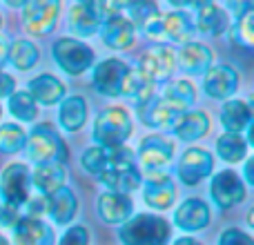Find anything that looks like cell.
<instances>
[{"label": "cell", "instance_id": "6da1fadb", "mask_svg": "<svg viewBox=\"0 0 254 245\" xmlns=\"http://www.w3.org/2000/svg\"><path fill=\"white\" fill-rule=\"evenodd\" d=\"M172 237V225L163 216L143 214L129 216L119 228V239L123 245H167Z\"/></svg>", "mask_w": 254, "mask_h": 245}, {"label": "cell", "instance_id": "7a4b0ae2", "mask_svg": "<svg viewBox=\"0 0 254 245\" xmlns=\"http://www.w3.org/2000/svg\"><path fill=\"white\" fill-rule=\"evenodd\" d=\"M134 131V121L131 114L121 105H112L105 107L101 114L96 116L92 127V138L98 147H123L125 140L131 136Z\"/></svg>", "mask_w": 254, "mask_h": 245}, {"label": "cell", "instance_id": "3957f363", "mask_svg": "<svg viewBox=\"0 0 254 245\" xmlns=\"http://www.w3.org/2000/svg\"><path fill=\"white\" fill-rule=\"evenodd\" d=\"M25 152H27V158L31 163H36V165H47V163H61V165H65V161H67L65 140L47 122H40V125L31 127V131L27 134Z\"/></svg>", "mask_w": 254, "mask_h": 245}, {"label": "cell", "instance_id": "277c9868", "mask_svg": "<svg viewBox=\"0 0 254 245\" xmlns=\"http://www.w3.org/2000/svg\"><path fill=\"white\" fill-rule=\"evenodd\" d=\"M140 31L152 40H170V43L185 45L190 36L194 34V22L188 11L174 9V11H167V13H158Z\"/></svg>", "mask_w": 254, "mask_h": 245}, {"label": "cell", "instance_id": "5b68a950", "mask_svg": "<svg viewBox=\"0 0 254 245\" xmlns=\"http://www.w3.org/2000/svg\"><path fill=\"white\" fill-rule=\"evenodd\" d=\"M52 56L65 74L80 76L94 65V49L78 38H58L52 45Z\"/></svg>", "mask_w": 254, "mask_h": 245}, {"label": "cell", "instance_id": "8992f818", "mask_svg": "<svg viewBox=\"0 0 254 245\" xmlns=\"http://www.w3.org/2000/svg\"><path fill=\"white\" fill-rule=\"evenodd\" d=\"M0 196L2 203L20 210L31 196V172L25 163H9L0 174Z\"/></svg>", "mask_w": 254, "mask_h": 245}, {"label": "cell", "instance_id": "52a82bcc", "mask_svg": "<svg viewBox=\"0 0 254 245\" xmlns=\"http://www.w3.org/2000/svg\"><path fill=\"white\" fill-rule=\"evenodd\" d=\"M22 27L31 36H49L61 16V2L56 0H36L22 4Z\"/></svg>", "mask_w": 254, "mask_h": 245}, {"label": "cell", "instance_id": "ba28073f", "mask_svg": "<svg viewBox=\"0 0 254 245\" xmlns=\"http://www.w3.org/2000/svg\"><path fill=\"white\" fill-rule=\"evenodd\" d=\"M210 198L219 210H230L246 201V183L234 170H221L212 176Z\"/></svg>", "mask_w": 254, "mask_h": 245}, {"label": "cell", "instance_id": "9c48e42d", "mask_svg": "<svg viewBox=\"0 0 254 245\" xmlns=\"http://www.w3.org/2000/svg\"><path fill=\"white\" fill-rule=\"evenodd\" d=\"M212 172H214V156L207 149H201V147L185 149L181 154L179 163H176V176L188 187H194L201 181H205Z\"/></svg>", "mask_w": 254, "mask_h": 245}, {"label": "cell", "instance_id": "30bf717a", "mask_svg": "<svg viewBox=\"0 0 254 245\" xmlns=\"http://www.w3.org/2000/svg\"><path fill=\"white\" fill-rule=\"evenodd\" d=\"M136 69L145 76L152 85L156 83H167L170 76L176 69V54L165 45H156L149 52H145L143 56L136 61Z\"/></svg>", "mask_w": 254, "mask_h": 245}, {"label": "cell", "instance_id": "8fae6325", "mask_svg": "<svg viewBox=\"0 0 254 245\" xmlns=\"http://www.w3.org/2000/svg\"><path fill=\"white\" fill-rule=\"evenodd\" d=\"M129 65L123 62L121 58H105L94 67L92 74V85L98 94L103 96H121L123 94V85L127 78Z\"/></svg>", "mask_w": 254, "mask_h": 245}, {"label": "cell", "instance_id": "7c38bea8", "mask_svg": "<svg viewBox=\"0 0 254 245\" xmlns=\"http://www.w3.org/2000/svg\"><path fill=\"white\" fill-rule=\"evenodd\" d=\"M172 156H174V145L158 134L145 136L138 143V149H136V158L145 167L147 174L165 172L167 165L172 163Z\"/></svg>", "mask_w": 254, "mask_h": 245}, {"label": "cell", "instance_id": "4fadbf2b", "mask_svg": "<svg viewBox=\"0 0 254 245\" xmlns=\"http://www.w3.org/2000/svg\"><path fill=\"white\" fill-rule=\"evenodd\" d=\"M123 163H136L134 152L129 147H114V149H107V147H87L83 152V158H80V165H83L85 172L94 176H101L105 172H110L112 167L116 165H123Z\"/></svg>", "mask_w": 254, "mask_h": 245}, {"label": "cell", "instance_id": "5bb4252c", "mask_svg": "<svg viewBox=\"0 0 254 245\" xmlns=\"http://www.w3.org/2000/svg\"><path fill=\"white\" fill-rule=\"evenodd\" d=\"M98 31H101L103 43H105L110 49H116V52L129 49L136 40L134 22H131L123 11H116V13H112V16H107Z\"/></svg>", "mask_w": 254, "mask_h": 245}, {"label": "cell", "instance_id": "9a60e30c", "mask_svg": "<svg viewBox=\"0 0 254 245\" xmlns=\"http://www.w3.org/2000/svg\"><path fill=\"white\" fill-rule=\"evenodd\" d=\"M143 198L152 210H170L176 201L174 181L167 172H154L143 179Z\"/></svg>", "mask_w": 254, "mask_h": 245}, {"label": "cell", "instance_id": "2e32d148", "mask_svg": "<svg viewBox=\"0 0 254 245\" xmlns=\"http://www.w3.org/2000/svg\"><path fill=\"white\" fill-rule=\"evenodd\" d=\"M239 87V71L232 65H214L203 76V92L214 101H228Z\"/></svg>", "mask_w": 254, "mask_h": 245}, {"label": "cell", "instance_id": "e0dca14e", "mask_svg": "<svg viewBox=\"0 0 254 245\" xmlns=\"http://www.w3.org/2000/svg\"><path fill=\"white\" fill-rule=\"evenodd\" d=\"M54 241L52 225L36 216H20L11 228V245H54Z\"/></svg>", "mask_w": 254, "mask_h": 245}, {"label": "cell", "instance_id": "ac0fdd59", "mask_svg": "<svg viewBox=\"0 0 254 245\" xmlns=\"http://www.w3.org/2000/svg\"><path fill=\"white\" fill-rule=\"evenodd\" d=\"M194 29L203 36H221L230 29L232 20H230V13L225 11V7L216 2H198L194 7Z\"/></svg>", "mask_w": 254, "mask_h": 245}, {"label": "cell", "instance_id": "d6986e66", "mask_svg": "<svg viewBox=\"0 0 254 245\" xmlns=\"http://www.w3.org/2000/svg\"><path fill=\"white\" fill-rule=\"evenodd\" d=\"M212 221V210L201 198H185L174 210V225L183 232H198L205 230Z\"/></svg>", "mask_w": 254, "mask_h": 245}, {"label": "cell", "instance_id": "ffe728a7", "mask_svg": "<svg viewBox=\"0 0 254 245\" xmlns=\"http://www.w3.org/2000/svg\"><path fill=\"white\" fill-rule=\"evenodd\" d=\"M96 179H98V183L105 185L107 192H119V194H127V196L143 185V174H140L136 163L116 165L110 172H105V174L96 176Z\"/></svg>", "mask_w": 254, "mask_h": 245}, {"label": "cell", "instance_id": "44dd1931", "mask_svg": "<svg viewBox=\"0 0 254 245\" xmlns=\"http://www.w3.org/2000/svg\"><path fill=\"white\" fill-rule=\"evenodd\" d=\"M98 216L107 225H123L134 214V201L127 194L119 192H103L98 196Z\"/></svg>", "mask_w": 254, "mask_h": 245}, {"label": "cell", "instance_id": "7402d4cb", "mask_svg": "<svg viewBox=\"0 0 254 245\" xmlns=\"http://www.w3.org/2000/svg\"><path fill=\"white\" fill-rule=\"evenodd\" d=\"M136 112H138V119L143 121L145 125L156 127V129H172L174 122L179 121V116L185 114V112L176 110L174 105H170V103L161 96H154L149 103L136 107Z\"/></svg>", "mask_w": 254, "mask_h": 245}, {"label": "cell", "instance_id": "603a6c76", "mask_svg": "<svg viewBox=\"0 0 254 245\" xmlns=\"http://www.w3.org/2000/svg\"><path fill=\"white\" fill-rule=\"evenodd\" d=\"M103 25V13H101V2H76L69 9V29L76 36L85 38V36H92L101 29Z\"/></svg>", "mask_w": 254, "mask_h": 245}, {"label": "cell", "instance_id": "cb8c5ba5", "mask_svg": "<svg viewBox=\"0 0 254 245\" xmlns=\"http://www.w3.org/2000/svg\"><path fill=\"white\" fill-rule=\"evenodd\" d=\"M228 13H234L232 36L234 43L254 52V2H230Z\"/></svg>", "mask_w": 254, "mask_h": 245}, {"label": "cell", "instance_id": "d4e9b609", "mask_svg": "<svg viewBox=\"0 0 254 245\" xmlns=\"http://www.w3.org/2000/svg\"><path fill=\"white\" fill-rule=\"evenodd\" d=\"M27 92L36 101V105H58L67 94V87L54 74H38L27 83Z\"/></svg>", "mask_w": 254, "mask_h": 245}, {"label": "cell", "instance_id": "484cf974", "mask_svg": "<svg viewBox=\"0 0 254 245\" xmlns=\"http://www.w3.org/2000/svg\"><path fill=\"white\" fill-rule=\"evenodd\" d=\"M176 62L181 65V69H183L185 74L205 76V71L210 69L212 62H214V52L203 43H190L188 40V43L179 49V54H176Z\"/></svg>", "mask_w": 254, "mask_h": 245}, {"label": "cell", "instance_id": "4316f807", "mask_svg": "<svg viewBox=\"0 0 254 245\" xmlns=\"http://www.w3.org/2000/svg\"><path fill=\"white\" fill-rule=\"evenodd\" d=\"M45 214L52 216V221L56 225H69L74 221L76 212H78V198H76L74 189L71 187H63L58 192H54L52 196H45Z\"/></svg>", "mask_w": 254, "mask_h": 245}, {"label": "cell", "instance_id": "83f0119b", "mask_svg": "<svg viewBox=\"0 0 254 245\" xmlns=\"http://www.w3.org/2000/svg\"><path fill=\"white\" fill-rule=\"evenodd\" d=\"M67 172L61 163H47V165H36L31 172V187H36L38 196H52L54 192L65 187Z\"/></svg>", "mask_w": 254, "mask_h": 245}, {"label": "cell", "instance_id": "f1b7e54d", "mask_svg": "<svg viewBox=\"0 0 254 245\" xmlns=\"http://www.w3.org/2000/svg\"><path fill=\"white\" fill-rule=\"evenodd\" d=\"M174 136L183 143H194L210 131V116L205 112H185L172 127Z\"/></svg>", "mask_w": 254, "mask_h": 245}, {"label": "cell", "instance_id": "f546056e", "mask_svg": "<svg viewBox=\"0 0 254 245\" xmlns=\"http://www.w3.org/2000/svg\"><path fill=\"white\" fill-rule=\"evenodd\" d=\"M87 101L80 94L76 96H67L63 98L61 107H58V122L65 131H78L83 129L85 121H87Z\"/></svg>", "mask_w": 254, "mask_h": 245}, {"label": "cell", "instance_id": "4dcf8cb0", "mask_svg": "<svg viewBox=\"0 0 254 245\" xmlns=\"http://www.w3.org/2000/svg\"><path fill=\"white\" fill-rule=\"evenodd\" d=\"M40 61V49L36 47V43L27 38H16L9 43V54L7 62L18 71H29L36 67V62Z\"/></svg>", "mask_w": 254, "mask_h": 245}, {"label": "cell", "instance_id": "1f68e13d", "mask_svg": "<svg viewBox=\"0 0 254 245\" xmlns=\"http://www.w3.org/2000/svg\"><path fill=\"white\" fill-rule=\"evenodd\" d=\"M221 122H223L228 134H241L243 129H248L252 119H250L246 101H237V98L225 101L223 107H221Z\"/></svg>", "mask_w": 254, "mask_h": 245}, {"label": "cell", "instance_id": "d6a6232c", "mask_svg": "<svg viewBox=\"0 0 254 245\" xmlns=\"http://www.w3.org/2000/svg\"><path fill=\"white\" fill-rule=\"evenodd\" d=\"M161 98H165L176 110L188 112L196 101V89H194V85L190 80H170L165 85V89H163Z\"/></svg>", "mask_w": 254, "mask_h": 245}, {"label": "cell", "instance_id": "836d02e7", "mask_svg": "<svg viewBox=\"0 0 254 245\" xmlns=\"http://www.w3.org/2000/svg\"><path fill=\"white\" fill-rule=\"evenodd\" d=\"M216 154L223 163H241L248 154V143L241 134H221L216 138Z\"/></svg>", "mask_w": 254, "mask_h": 245}, {"label": "cell", "instance_id": "e575fe53", "mask_svg": "<svg viewBox=\"0 0 254 245\" xmlns=\"http://www.w3.org/2000/svg\"><path fill=\"white\" fill-rule=\"evenodd\" d=\"M9 101V114L13 116L16 121L20 122H34L36 116H38V105H36V101L29 96V92H13L11 96L7 98Z\"/></svg>", "mask_w": 254, "mask_h": 245}, {"label": "cell", "instance_id": "d590c367", "mask_svg": "<svg viewBox=\"0 0 254 245\" xmlns=\"http://www.w3.org/2000/svg\"><path fill=\"white\" fill-rule=\"evenodd\" d=\"M27 131L18 122H2L0 125V154H18L25 149Z\"/></svg>", "mask_w": 254, "mask_h": 245}, {"label": "cell", "instance_id": "8d00e7d4", "mask_svg": "<svg viewBox=\"0 0 254 245\" xmlns=\"http://www.w3.org/2000/svg\"><path fill=\"white\" fill-rule=\"evenodd\" d=\"M58 245H89V230L85 225H71L65 230Z\"/></svg>", "mask_w": 254, "mask_h": 245}, {"label": "cell", "instance_id": "74e56055", "mask_svg": "<svg viewBox=\"0 0 254 245\" xmlns=\"http://www.w3.org/2000/svg\"><path fill=\"white\" fill-rule=\"evenodd\" d=\"M219 245H254V239L241 228H228L219 234Z\"/></svg>", "mask_w": 254, "mask_h": 245}, {"label": "cell", "instance_id": "f35d334b", "mask_svg": "<svg viewBox=\"0 0 254 245\" xmlns=\"http://www.w3.org/2000/svg\"><path fill=\"white\" fill-rule=\"evenodd\" d=\"M20 210L13 205H7V203H0V225L2 228H13L20 219Z\"/></svg>", "mask_w": 254, "mask_h": 245}, {"label": "cell", "instance_id": "ab89813d", "mask_svg": "<svg viewBox=\"0 0 254 245\" xmlns=\"http://www.w3.org/2000/svg\"><path fill=\"white\" fill-rule=\"evenodd\" d=\"M16 92V78L0 69V98H9Z\"/></svg>", "mask_w": 254, "mask_h": 245}, {"label": "cell", "instance_id": "60d3db41", "mask_svg": "<svg viewBox=\"0 0 254 245\" xmlns=\"http://www.w3.org/2000/svg\"><path fill=\"white\" fill-rule=\"evenodd\" d=\"M243 183H248L254 187V156L248 158L246 165H243Z\"/></svg>", "mask_w": 254, "mask_h": 245}, {"label": "cell", "instance_id": "b9f144b4", "mask_svg": "<svg viewBox=\"0 0 254 245\" xmlns=\"http://www.w3.org/2000/svg\"><path fill=\"white\" fill-rule=\"evenodd\" d=\"M7 54H9V40H7V36L0 34V69L7 62Z\"/></svg>", "mask_w": 254, "mask_h": 245}, {"label": "cell", "instance_id": "7bdbcfd3", "mask_svg": "<svg viewBox=\"0 0 254 245\" xmlns=\"http://www.w3.org/2000/svg\"><path fill=\"white\" fill-rule=\"evenodd\" d=\"M172 245H203L201 241H196L194 237H181V239H176Z\"/></svg>", "mask_w": 254, "mask_h": 245}, {"label": "cell", "instance_id": "ee69618b", "mask_svg": "<svg viewBox=\"0 0 254 245\" xmlns=\"http://www.w3.org/2000/svg\"><path fill=\"white\" fill-rule=\"evenodd\" d=\"M246 143H248V147H254V122H250V127H248V138H246Z\"/></svg>", "mask_w": 254, "mask_h": 245}, {"label": "cell", "instance_id": "f6af8a7d", "mask_svg": "<svg viewBox=\"0 0 254 245\" xmlns=\"http://www.w3.org/2000/svg\"><path fill=\"white\" fill-rule=\"evenodd\" d=\"M246 223H248V228L250 230H254V207L246 214Z\"/></svg>", "mask_w": 254, "mask_h": 245}, {"label": "cell", "instance_id": "bcb514c9", "mask_svg": "<svg viewBox=\"0 0 254 245\" xmlns=\"http://www.w3.org/2000/svg\"><path fill=\"white\" fill-rule=\"evenodd\" d=\"M246 105H248V112H250V119H252V122H254V96L248 98Z\"/></svg>", "mask_w": 254, "mask_h": 245}, {"label": "cell", "instance_id": "7dc6e473", "mask_svg": "<svg viewBox=\"0 0 254 245\" xmlns=\"http://www.w3.org/2000/svg\"><path fill=\"white\" fill-rule=\"evenodd\" d=\"M0 245H11V241H9L7 237H2V234H0Z\"/></svg>", "mask_w": 254, "mask_h": 245}, {"label": "cell", "instance_id": "c3c4849f", "mask_svg": "<svg viewBox=\"0 0 254 245\" xmlns=\"http://www.w3.org/2000/svg\"><path fill=\"white\" fill-rule=\"evenodd\" d=\"M0 27H2V16H0Z\"/></svg>", "mask_w": 254, "mask_h": 245}, {"label": "cell", "instance_id": "681fc988", "mask_svg": "<svg viewBox=\"0 0 254 245\" xmlns=\"http://www.w3.org/2000/svg\"><path fill=\"white\" fill-rule=\"evenodd\" d=\"M0 116H2V107H0Z\"/></svg>", "mask_w": 254, "mask_h": 245}]
</instances>
